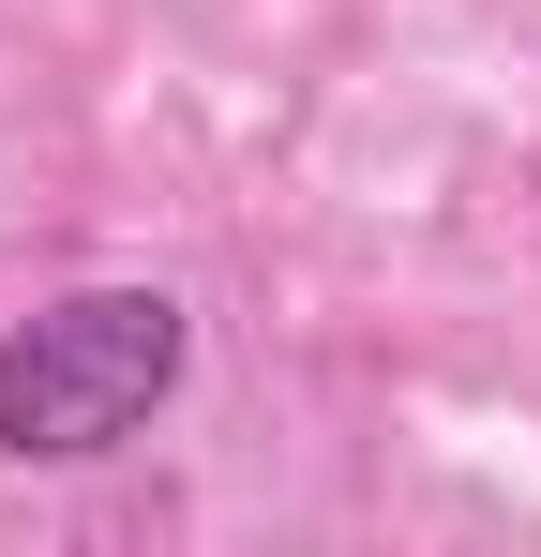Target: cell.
Here are the masks:
<instances>
[{
    "instance_id": "cell-1",
    "label": "cell",
    "mask_w": 541,
    "mask_h": 557,
    "mask_svg": "<svg viewBox=\"0 0 541 557\" xmlns=\"http://www.w3.org/2000/svg\"><path fill=\"white\" fill-rule=\"evenodd\" d=\"M180 347H196V332H180L166 286H76V301H46V317H15V332H0V453L15 467L121 453L180 392Z\"/></svg>"
}]
</instances>
